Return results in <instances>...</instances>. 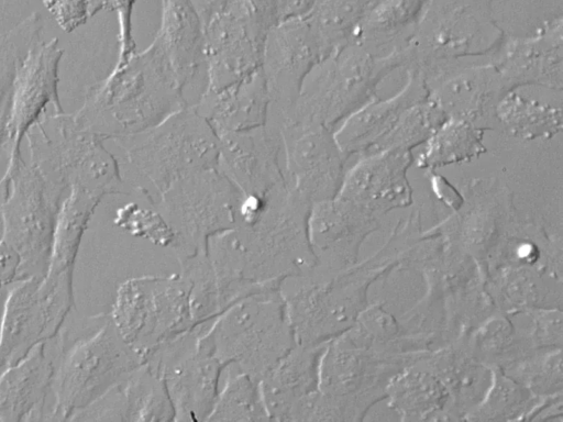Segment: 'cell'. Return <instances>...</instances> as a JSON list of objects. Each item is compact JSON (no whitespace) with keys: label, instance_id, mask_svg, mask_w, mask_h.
<instances>
[{"label":"cell","instance_id":"cell-31","mask_svg":"<svg viewBox=\"0 0 563 422\" xmlns=\"http://www.w3.org/2000/svg\"><path fill=\"white\" fill-rule=\"evenodd\" d=\"M205 27L224 7L227 0H191Z\"/></svg>","mask_w":563,"mask_h":422},{"label":"cell","instance_id":"cell-28","mask_svg":"<svg viewBox=\"0 0 563 422\" xmlns=\"http://www.w3.org/2000/svg\"><path fill=\"white\" fill-rule=\"evenodd\" d=\"M47 11L65 32L84 25L91 16L87 0H42Z\"/></svg>","mask_w":563,"mask_h":422},{"label":"cell","instance_id":"cell-32","mask_svg":"<svg viewBox=\"0 0 563 422\" xmlns=\"http://www.w3.org/2000/svg\"><path fill=\"white\" fill-rule=\"evenodd\" d=\"M104 0H87L89 7V13L92 18L96 13L102 11Z\"/></svg>","mask_w":563,"mask_h":422},{"label":"cell","instance_id":"cell-18","mask_svg":"<svg viewBox=\"0 0 563 422\" xmlns=\"http://www.w3.org/2000/svg\"><path fill=\"white\" fill-rule=\"evenodd\" d=\"M316 381V354L309 346L295 345L260 380L268 420H311Z\"/></svg>","mask_w":563,"mask_h":422},{"label":"cell","instance_id":"cell-29","mask_svg":"<svg viewBox=\"0 0 563 422\" xmlns=\"http://www.w3.org/2000/svg\"><path fill=\"white\" fill-rule=\"evenodd\" d=\"M21 259L15 249L0 240V288L16 281Z\"/></svg>","mask_w":563,"mask_h":422},{"label":"cell","instance_id":"cell-3","mask_svg":"<svg viewBox=\"0 0 563 422\" xmlns=\"http://www.w3.org/2000/svg\"><path fill=\"white\" fill-rule=\"evenodd\" d=\"M122 152L124 173L143 198L145 185L155 206L175 181L218 167L219 136L196 107L186 106L157 125L113 141Z\"/></svg>","mask_w":563,"mask_h":422},{"label":"cell","instance_id":"cell-14","mask_svg":"<svg viewBox=\"0 0 563 422\" xmlns=\"http://www.w3.org/2000/svg\"><path fill=\"white\" fill-rule=\"evenodd\" d=\"M218 168L243 195L266 196L286 182L279 127L271 122L219 135Z\"/></svg>","mask_w":563,"mask_h":422},{"label":"cell","instance_id":"cell-24","mask_svg":"<svg viewBox=\"0 0 563 422\" xmlns=\"http://www.w3.org/2000/svg\"><path fill=\"white\" fill-rule=\"evenodd\" d=\"M260 381L242 371H229L207 421H267Z\"/></svg>","mask_w":563,"mask_h":422},{"label":"cell","instance_id":"cell-1","mask_svg":"<svg viewBox=\"0 0 563 422\" xmlns=\"http://www.w3.org/2000/svg\"><path fill=\"white\" fill-rule=\"evenodd\" d=\"M310 208L286 181L267 193L265 209L253 223L236 224L209 240L207 255L225 308L310 267Z\"/></svg>","mask_w":563,"mask_h":422},{"label":"cell","instance_id":"cell-2","mask_svg":"<svg viewBox=\"0 0 563 422\" xmlns=\"http://www.w3.org/2000/svg\"><path fill=\"white\" fill-rule=\"evenodd\" d=\"M186 106L169 62L153 40L92 84L74 114L104 141H114L146 131Z\"/></svg>","mask_w":563,"mask_h":422},{"label":"cell","instance_id":"cell-13","mask_svg":"<svg viewBox=\"0 0 563 422\" xmlns=\"http://www.w3.org/2000/svg\"><path fill=\"white\" fill-rule=\"evenodd\" d=\"M278 127L286 181L311 206L324 201L340 167L334 135L325 125L305 120L287 119Z\"/></svg>","mask_w":563,"mask_h":422},{"label":"cell","instance_id":"cell-15","mask_svg":"<svg viewBox=\"0 0 563 422\" xmlns=\"http://www.w3.org/2000/svg\"><path fill=\"white\" fill-rule=\"evenodd\" d=\"M155 40L174 71L187 106L195 107L208 88L206 30L191 0H161Z\"/></svg>","mask_w":563,"mask_h":422},{"label":"cell","instance_id":"cell-4","mask_svg":"<svg viewBox=\"0 0 563 422\" xmlns=\"http://www.w3.org/2000/svg\"><path fill=\"white\" fill-rule=\"evenodd\" d=\"M80 335L64 333L52 386L49 421H70L124 380L142 363L109 316L93 318Z\"/></svg>","mask_w":563,"mask_h":422},{"label":"cell","instance_id":"cell-10","mask_svg":"<svg viewBox=\"0 0 563 422\" xmlns=\"http://www.w3.org/2000/svg\"><path fill=\"white\" fill-rule=\"evenodd\" d=\"M206 324L163 344L144 362L163 380L174 421H207L218 396L224 366L205 336Z\"/></svg>","mask_w":563,"mask_h":422},{"label":"cell","instance_id":"cell-11","mask_svg":"<svg viewBox=\"0 0 563 422\" xmlns=\"http://www.w3.org/2000/svg\"><path fill=\"white\" fill-rule=\"evenodd\" d=\"M328 56L306 15L278 22L265 41L261 64L269 95L268 122L278 126L292 111L307 77Z\"/></svg>","mask_w":563,"mask_h":422},{"label":"cell","instance_id":"cell-21","mask_svg":"<svg viewBox=\"0 0 563 422\" xmlns=\"http://www.w3.org/2000/svg\"><path fill=\"white\" fill-rule=\"evenodd\" d=\"M54 364L45 342L0 375V422H40L52 386Z\"/></svg>","mask_w":563,"mask_h":422},{"label":"cell","instance_id":"cell-17","mask_svg":"<svg viewBox=\"0 0 563 422\" xmlns=\"http://www.w3.org/2000/svg\"><path fill=\"white\" fill-rule=\"evenodd\" d=\"M41 280L16 281L7 296L0 323V368L18 364L36 345L59 333Z\"/></svg>","mask_w":563,"mask_h":422},{"label":"cell","instance_id":"cell-30","mask_svg":"<svg viewBox=\"0 0 563 422\" xmlns=\"http://www.w3.org/2000/svg\"><path fill=\"white\" fill-rule=\"evenodd\" d=\"M280 21L307 15L316 0H278Z\"/></svg>","mask_w":563,"mask_h":422},{"label":"cell","instance_id":"cell-16","mask_svg":"<svg viewBox=\"0 0 563 422\" xmlns=\"http://www.w3.org/2000/svg\"><path fill=\"white\" fill-rule=\"evenodd\" d=\"M102 199L98 193L73 188L58 212L48 268L41 286L59 329L74 307L73 274L80 242Z\"/></svg>","mask_w":563,"mask_h":422},{"label":"cell","instance_id":"cell-25","mask_svg":"<svg viewBox=\"0 0 563 422\" xmlns=\"http://www.w3.org/2000/svg\"><path fill=\"white\" fill-rule=\"evenodd\" d=\"M498 114L512 131L526 137L553 134L561 125L559 110L518 95H509L504 99Z\"/></svg>","mask_w":563,"mask_h":422},{"label":"cell","instance_id":"cell-7","mask_svg":"<svg viewBox=\"0 0 563 422\" xmlns=\"http://www.w3.org/2000/svg\"><path fill=\"white\" fill-rule=\"evenodd\" d=\"M65 198L32 162L21 157L5 168L0 178L2 240L20 256L16 281L45 276Z\"/></svg>","mask_w":563,"mask_h":422},{"label":"cell","instance_id":"cell-8","mask_svg":"<svg viewBox=\"0 0 563 422\" xmlns=\"http://www.w3.org/2000/svg\"><path fill=\"white\" fill-rule=\"evenodd\" d=\"M109 315L142 363L163 344L197 326L191 285L181 273L123 281Z\"/></svg>","mask_w":563,"mask_h":422},{"label":"cell","instance_id":"cell-9","mask_svg":"<svg viewBox=\"0 0 563 422\" xmlns=\"http://www.w3.org/2000/svg\"><path fill=\"white\" fill-rule=\"evenodd\" d=\"M241 197L218 167L194 171L158 197L155 207L173 231L178 262L206 253L212 236L238 224Z\"/></svg>","mask_w":563,"mask_h":422},{"label":"cell","instance_id":"cell-23","mask_svg":"<svg viewBox=\"0 0 563 422\" xmlns=\"http://www.w3.org/2000/svg\"><path fill=\"white\" fill-rule=\"evenodd\" d=\"M42 31V16L38 12H33L12 29L0 33V148L7 140L16 68L29 48L41 41Z\"/></svg>","mask_w":563,"mask_h":422},{"label":"cell","instance_id":"cell-5","mask_svg":"<svg viewBox=\"0 0 563 422\" xmlns=\"http://www.w3.org/2000/svg\"><path fill=\"white\" fill-rule=\"evenodd\" d=\"M283 284L272 285L228 307L205 326L216 357L261 380L295 345Z\"/></svg>","mask_w":563,"mask_h":422},{"label":"cell","instance_id":"cell-19","mask_svg":"<svg viewBox=\"0 0 563 422\" xmlns=\"http://www.w3.org/2000/svg\"><path fill=\"white\" fill-rule=\"evenodd\" d=\"M205 30L207 90L228 87L261 68L264 47L230 14L219 12Z\"/></svg>","mask_w":563,"mask_h":422},{"label":"cell","instance_id":"cell-6","mask_svg":"<svg viewBox=\"0 0 563 422\" xmlns=\"http://www.w3.org/2000/svg\"><path fill=\"white\" fill-rule=\"evenodd\" d=\"M25 137L30 162L66 196L73 188L103 198L122 192L124 180L118 158L74 113L41 116Z\"/></svg>","mask_w":563,"mask_h":422},{"label":"cell","instance_id":"cell-27","mask_svg":"<svg viewBox=\"0 0 563 422\" xmlns=\"http://www.w3.org/2000/svg\"><path fill=\"white\" fill-rule=\"evenodd\" d=\"M221 11L240 22L263 47L280 21L278 0H227Z\"/></svg>","mask_w":563,"mask_h":422},{"label":"cell","instance_id":"cell-20","mask_svg":"<svg viewBox=\"0 0 563 422\" xmlns=\"http://www.w3.org/2000/svg\"><path fill=\"white\" fill-rule=\"evenodd\" d=\"M217 135L267 124L269 95L262 69L219 90H207L195 106Z\"/></svg>","mask_w":563,"mask_h":422},{"label":"cell","instance_id":"cell-22","mask_svg":"<svg viewBox=\"0 0 563 422\" xmlns=\"http://www.w3.org/2000/svg\"><path fill=\"white\" fill-rule=\"evenodd\" d=\"M117 388L125 421H174V410L164 382L145 363Z\"/></svg>","mask_w":563,"mask_h":422},{"label":"cell","instance_id":"cell-26","mask_svg":"<svg viewBox=\"0 0 563 422\" xmlns=\"http://www.w3.org/2000/svg\"><path fill=\"white\" fill-rule=\"evenodd\" d=\"M113 223L135 237L146 238L153 244L170 247L174 234L157 208L128 202L117 209Z\"/></svg>","mask_w":563,"mask_h":422},{"label":"cell","instance_id":"cell-12","mask_svg":"<svg viewBox=\"0 0 563 422\" xmlns=\"http://www.w3.org/2000/svg\"><path fill=\"white\" fill-rule=\"evenodd\" d=\"M63 54L57 37L38 41L29 48L16 68L7 126V167L22 157V141L48 104L55 113L64 112L58 96V66Z\"/></svg>","mask_w":563,"mask_h":422}]
</instances>
